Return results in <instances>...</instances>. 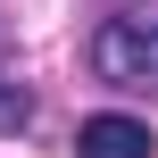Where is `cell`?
Segmentation results:
<instances>
[{"mask_svg": "<svg viewBox=\"0 0 158 158\" xmlns=\"http://www.w3.org/2000/svg\"><path fill=\"white\" fill-rule=\"evenodd\" d=\"M92 75L117 92H158V8H117L92 33Z\"/></svg>", "mask_w": 158, "mask_h": 158, "instance_id": "6da1fadb", "label": "cell"}, {"mask_svg": "<svg viewBox=\"0 0 158 158\" xmlns=\"http://www.w3.org/2000/svg\"><path fill=\"white\" fill-rule=\"evenodd\" d=\"M75 150L83 158H150V125L142 117H83V133H75Z\"/></svg>", "mask_w": 158, "mask_h": 158, "instance_id": "7a4b0ae2", "label": "cell"}]
</instances>
